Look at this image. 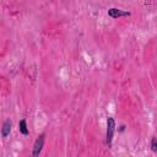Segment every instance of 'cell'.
I'll return each mask as SVG.
<instances>
[{
	"label": "cell",
	"mask_w": 157,
	"mask_h": 157,
	"mask_svg": "<svg viewBox=\"0 0 157 157\" xmlns=\"http://www.w3.org/2000/svg\"><path fill=\"white\" fill-rule=\"evenodd\" d=\"M18 130L22 135H28V128H27V123L25 119H21L18 121Z\"/></svg>",
	"instance_id": "obj_5"
},
{
	"label": "cell",
	"mask_w": 157,
	"mask_h": 157,
	"mask_svg": "<svg viewBox=\"0 0 157 157\" xmlns=\"http://www.w3.org/2000/svg\"><path fill=\"white\" fill-rule=\"evenodd\" d=\"M115 132V120L112 117L107 118V131H105V144L108 145V147H110L112 141H113V136Z\"/></svg>",
	"instance_id": "obj_1"
},
{
	"label": "cell",
	"mask_w": 157,
	"mask_h": 157,
	"mask_svg": "<svg viewBox=\"0 0 157 157\" xmlns=\"http://www.w3.org/2000/svg\"><path fill=\"white\" fill-rule=\"evenodd\" d=\"M11 126H12L11 120H10V119H5L4 123H2V128H1V136H2V137H7V136L10 135V132H11Z\"/></svg>",
	"instance_id": "obj_4"
},
{
	"label": "cell",
	"mask_w": 157,
	"mask_h": 157,
	"mask_svg": "<svg viewBox=\"0 0 157 157\" xmlns=\"http://www.w3.org/2000/svg\"><path fill=\"white\" fill-rule=\"evenodd\" d=\"M108 15H109L112 18H119V17L130 16L131 12H130V11L121 10V9H117V7H110V9H108Z\"/></svg>",
	"instance_id": "obj_3"
},
{
	"label": "cell",
	"mask_w": 157,
	"mask_h": 157,
	"mask_svg": "<svg viewBox=\"0 0 157 157\" xmlns=\"http://www.w3.org/2000/svg\"><path fill=\"white\" fill-rule=\"evenodd\" d=\"M44 141H45V134H40L34 144H33V148H32V157H39L42 150H43V146H44Z\"/></svg>",
	"instance_id": "obj_2"
},
{
	"label": "cell",
	"mask_w": 157,
	"mask_h": 157,
	"mask_svg": "<svg viewBox=\"0 0 157 157\" xmlns=\"http://www.w3.org/2000/svg\"><path fill=\"white\" fill-rule=\"evenodd\" d=\"M156 131H157V129H156Z\"/></svg>",
	"instance_id": "obj_7"
},
{
	"label": "cell",
	"mask_w": 157,
	"mask_h": 157,
	"mask_svg": "<svg viewBox=\"0 0 157 157\" xmlns=\"http://www.w3.org/2000/svg\"><path fill=\"white\" fill-rule=\"evenodd\" d=\"M151 150L153 152H157V137H152L151 139Z\"/></svg>",
	"instance_id": "obj_6"
}]
</instances>
